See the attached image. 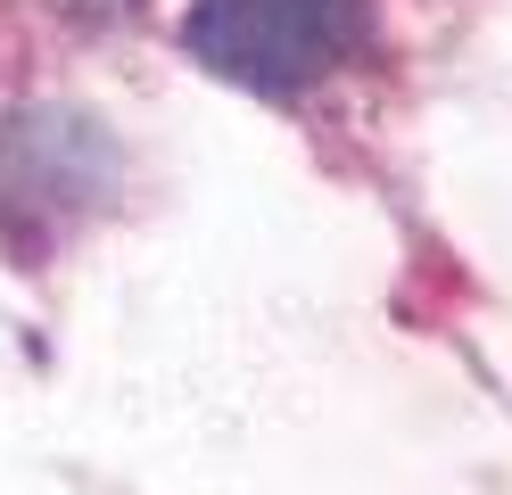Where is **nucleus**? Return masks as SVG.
I'll list each match as a JSON object with an SVG mask.
<instances>
[{
	"instance_id": "nucleus-1",
	"label": "nucleus",
	"mask_w": 512,
	"mask_h": 495,
	"mask_svg": "<svg viewBox=\"0 0 512 495\" xmlns=\"http://www.w3.org/2000/svg\"><path fill=\"white\" fill-rule=\"evenodd\" d=\"M364 42V0H199L190 50L248 91H306Z\"/></svg>"
},
{
	"instance_id": "nucleus-2",
	"label": "nucleus",
	"mask_w": 512,
	"mask_h": 495,
	"mask_svg": "<svg viewBox=\"0 0 512 495\" xmlns=\"http://www.w3.org/2000/svg\"><path fill=\"white\" fill-rule=\"evenodd\" d=\"M116 190V149L91 116L25 108L0 116V240L50 248Z\"/></svg>"
}]
</instances>
